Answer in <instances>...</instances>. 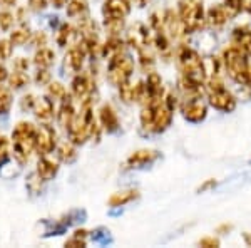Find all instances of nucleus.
<instances>
[{
  "instance_id": "1",
  "label": "nucleus",
  "mask_w": 251,
  "mask_h": 248,
  "mask_svg": "<svg viewBox=\"0 0 251 248\" xmlns=\"http://www.w3.org/2000/svg\"><path fill=\"white\" fill-rule=\"evenodd\" d=\"M174 109L163 99L159 103L146 104L141 111V124L151 133H163L171 126Z\"/></svg>"
},
{
  "instance_id": "2",
  "label": "nucleus",
  "mask_w": 251,
  "mask_h": 248,
  "mask_svg": "<svg viewBox=\"0 0 251 248\" xmlns=\"http://www.w3.org/2000/svg\"><path fill=\"white\" fill-rule=\"evenodd\" d=\"M69 138H71L72 144H84L87 139H91L96 134V119H94V112H92L91 106L87 103L84 104L82 111L79 114L74 116L71 126L67 128Z\"/></svg>"
},
{
  "instance_id": "3",
  "label": "nucleus",
  "mask_w": 251,
  "mask_h": 248,
  "mask_svg": "<svg viewBox=\"0 0 251 248\" xmlns=\"http://www.w3.org/2000/svg\"><path fill=\"white\" fill-rule=\"evenodd\" d=\"M177 66L179 71L183 72V77H188L191 81H196L200 84H204L206 81V66L201 59V55L198 54L191 47H181L177 52Z\"/></svg>"
},
{
  "instance_id": "4",
  "label": "nucleus",
  "mask_w": 251,
  "mask_h": 248,
  "mask_svg": "<svg viewBox=\"0 0 251 248\" xmlns=\"http://www.w3.org/2000/svg\"><path fill=\"white\" fill-rule=\"evenodd\" d=\"M14 156L19 163L29 161L32 151L35 149V128L30 123H19L12 133Z\"/></svg>"
},
{
  "instance_id": "5",
  "label": "nucleus",
  "mask_w": 251,
  "mask_h": 248,
  "mask_svg": "<svg viewBox=\"0 0 251 248\" xmlns=\"http://www.w3.org/2000/svg\"><path fill=\"white\" fill-rule=\"evenodd\" d=\"M177 15L188 32H196L204 24V0H179Z\"/></svg>"
},
{
  "instance_id": "6",
  "label": "nucleus",
  "mask_w": 251,
  "mask_h": 248,
  "mask_svg": "<svg viewBox=\"0 0 251 248\" xmlns=\"http://www.w3.org/2000/svg\"><path fill=\"white\" fill-rule=\"evenodd\" d=\"M223 62H225L226 72L231 77L236 84H243L245 86L246 81V72H248V55L245 52H241L236 47H228L223 52Z\"/></svg>"
},
{
  "instance_id": "7",
  "label": "nucleus",
  "mask_w": 251,
  "mask_h": 248,
  "mask_svg": "<svg viewBox=\"0 0 251 248\" xmlns=\"http://www.w3.org/2000/svg\"><path fill=\"white\" fill-rule=\"evenodd\" d=\"M206 91H208V103L211 108L221 112H233L236 109V97L223 86L221 81L211 79L206 84Z\"/></svg>"
},
{
  "instance_id": "8",
  "label": "nucleus",
  "mask_w": 251,
  "mask_h": 248,
  "mask_svg": "<svg viewBox=\"0 0 251 248\" xmlns=\"http://www.w3.org/2000/svg\"><path fill=\"white\" fill-rule=\"evenodd\" d=\"M132 72H134V60L129 57V55H126L124 52L109 60V69H107L109 83L114 84L117 87L121 84L127 83L131 79Z\"/></svg>"
},
{
  "instance_id": "9",
  "label": "nucleus",
  "mask_w": 251,
  "mask_h": 248,
  "mask_svg": "<svg viewBox=\"0 0 251 248\" xmlns=\"http://www.w3.org/2000/svg\"><path fill=\"white\" fill-rule=\"evenodd\" d=\"M181 114L188 123H201L208 116V106L200 97H189L181 104Z\"/></svg>"
},
{
  "instance_id": "10",
  "label": "nucleus",
  "mask_w": 251,
  "mask_h": 248,
  "mask_svg": "<svg viewBox=\"0 0 251 248\" xmlns=\"http://www.w3.org/2000/svg\"><path fill=\"white\" fill-rule=\"evenodd\" d=\"M55 148V131L54 128H50L49 124L40 126L39 129H35V149L40 154L52 153V149Z\"/></svg>"
},
{
  "instance_id": "11",
  "label": "nucleus",
  "mask_w": 251,
  "mask_h": 248,
  "mask_svg": "<svg viewBox=\"0 0 251 248\" xmlns=\"http://www.w3.org/2000/svg\"><path fill=\"white\" fill-rule=\"evenodd\" d=\"M104 19H124L131 14L129 0H106L102 7Z\"/></svg>"
},
{
  "instance_id": "12",
  "label": "nucleus",
  "mask_w": 251,
  "mask_h": 248,
  "mask_svg": "<svg viewBox=\"0 0 251 248\" xmlns=\"http://www.w3.org/2000/svg\"><path fill=\"white\" fill-rule=\"evenodd\" d=\"M163 27H164V30L169 32V35L174 37V39H181L183 35L188 34V30H186L183 20H181L179 15H177L176 12H173V10H168L164 14Z\"/></svg>"
},
{
  "instance_id": "13",
  "label": "nucleus",
  "mask_w": 251,
  "mask_h": 248,
  "mask_svg": "<svg viewBox=\"0 0 251 248\" xmlns=\"http://www.w3.org/2000/svg\"><path fill=\"white\" fill-rule=\"evenodd\" d=\"M231 17H233L231 12L226 9L225 3H223V5H214L208 10L206 22H208L209 27H213V29H221V27L226 26V22Z\"/></svg>"
},
{
  "instance_id": "14",
  "label": "nucleus",
  "mask_w": 251,
  "mask_h": 248,
  "mask_svg": "<svg viewBox=\"0 0 251 248\" xmlns=\"http://www.w3.org/2000/svg\"><path fill=\"white\" fill-rule=\"evenodd\" d=\"M233 47L240 49L248 57H251V29L248 27H236L231 34Z\"/></svg>"
},
{
  "instance_id": "15",
  "label": "nucleus",
  "mask_w": 251,
  "mask_h": 248,
  "mask_svg": "<svg viewBox=\"0 0 251 248\" xmlns=\"http://www.w3.org/2000/svg\"><path fill=\"white\" fill-rule=\"evenodd\" d=\"M149 40L151 39H149L148 27H144L143 24H136V26L131 27V30L127 32V42L131 44L132 47H136L137 51L148 47Z\"/></svg>"
},
{
  "instance_id": "16",
  "label": "nucleus",
  "mask_w": 251,
  "mask_h": 248,
  "mask_svg": "<svg viewBox=\"0 0 251 248\" xmlns=\"http://www.w3.org/2000/svg\"><path fill=\"white\" fill-rule=\"evenodd\" d=\"M157 154L156 151H151V149H139V151L132 153L131 156L127 158V168H143V166L151 165L152 161L157 160Z\"/></svg>"
},
{
  "instance_id": "17",
  "label": "nucleus",
  "mask_w": 251,
  "mask_h": 248,
  "mask_svg": "<svg viewBox=\"0 0 251 248\" xmlns=\"http://www.w3.org/2000/svg\"><path fill=\"white\" fill-rule=\"evenodd\" d=\"M80 37H82V34H80L77 29H74V27L64 24V26L59 29L57 44H59V46H62V47H66V46H77V42H79Z\"/></svg>"
},
{
  "instance_id": "18",
  "label": "nucleus",
  "mask_w": 251,
  "mask_h": 248,
  "mask_svg": "<svg viewBox=\"0 0 251 248\" xmlns=\"http://www.w3.org/2000/svg\"><path fill=\"white\" fill-rule=\"evenodd\" d=\"M92 81L89 79L87 76H77L74 81H72V94H74L77 99L86 101L92 92Z\"/></svg>"
},
{
  "instance_id": "19",
  "label": "nucleus",
  "mask_w": 251,
  "mask_h": 248,
  "mask_svg": "<svg viewBox=\"0 0 251 248\" xmlns=\"http://www.w3.org/2000/svg\"><path fill=\"white\" fill-rule=\"evenodd\" d=\"M100 124L107 133H116L119 129V117L111 106H102L100 109Z\"/></svg>"
},
{
  "instance_id": "20",
  "label": "nucleus",
  "mask_w": 251,
  "mask_h": 248,
  "mask_svg": "<svg viewBox=\"0 0 251 248\" xmlns=\"http://www.w3.org/2000/svg\"><path fill=\"white\" fill-rule=\"evenodd\" d=\"M32 109H34L35 116H37L40 121H49L54 116V103H52V99H49V97H40V99H37Z\"/></svg>"
},
{
  "instance_id": "21",
  "label": "nucleus",
  "mask_w": 251,
  "mask_h": 248,
  "mask_svg": "<svg viewBox=\"0 0 251 248\" xmlns=\"http://www.w3.org/2000/svg\"><path fill=\"white\" fill-rule=\"evenodd\" d=\"M123 52H124V42L119 37H116V35H112L104 46H100V54H102V57H107L109 60L116 57V55L123 54Z\"/></svg>"
},
{
  "instance_id": "22",
  "label": "nucleus",
  "mask_w": 251,
  "mask_h": 248,
  "mask_svg": "<svg viewBox=\"0 0 251 248\" xmlns=\"http://www.w3.org/2000/svg\"><path fill=\"white\" fill-rule=\"evenodd\" d=\"M57 171H59L57 163H54L52 160H47V158L39 160V163H37V176L40 178V180H44V181L52 180V178L57 174Z\"/></svg>"
},
{
  "instance_id": "23",
  "label": "nucleus",
  "mask_w": 251,
  "mask_h": 248,
  "mask_svg": "<svg viewBox=\"0 0 251 248\" xmlns=\"http://www.w3.org/2000/svg\"><path fill=\"white\" fill-rule=\"evenodd\" d=\"M86 49L84 47H72L71 51H69L67 57H66V64H69V67L72 69V71L79 72L80 69L84 66V59H86Z\"/></svg>"
},
{
  "instance_id": "24",
  "label": "nucleus",
  "mask_w": 251,
  "mask_h": 248,
  "mask_svg": "<svg viewBox=\"0 0 251 248\" xmlns=\"http://www.w3.org/2000/svg\"><path fill=\"white\" fill-rule=\"evenodd\" d=\"M67 15L69 17H79V20L89 19V9L86 0H71L67 5Z\"/></svg>"
},
{
  "instance_id": "25",
  "label": "nucleus",
  "mask_w": 251,
  "mask_h": 248,
  "mask_svg": "<svg viewBox=\"0 0 251 248\" xmlns=\"http://www.w3.org/2000/svg\"><path fill=\"white\" fill-rule=\"evenodd\" d=\"M74 116H75V109H74V106H72L71 101H66L64 99V104H62V108H60V111H59V114H57V121H59V124L62 126V128H69L72 123V119H74Z\"/></svg>"
},
{
  "instance_id": "26",
  "label": "nucleus",
  "mask_w": 251,
  "mask_h": 248,
  "mask_svg": "<svg viewBox=\"0 0 251 248\" xmlns=\"http://www.w3.org/2000/svg\"><path fill=\"white\" fill-rule=\"evenodd\" d=\"M54 60H55V54L50 51V49H46V47H42L40 51H37L34 55V62L37 67H46L47 69L54 64Z\"/></svg>"
},
{
  "instance_id": "27",
  "label": "nucleus",
  "mask_w": 251,
  "mask_h": 248,
  "mask_svg": "<svg viewBox=\"0 0 251 248\" xmlns=\"http://www.w3.org/2000/svg\"><path fill=\"white\" fill-rule=\"evenodd\" d=\"M137 196H139V194H137V191H134V190L121 191V193L112 194L111 200H109V205L111 206H124V205H127V203H131L132 200H136Z\"/></svg>"
},
{
  "instance_id": "28",
  "label": "nucleus",
  "mask_w": 251,
  "mask_h": 248,
  "mask_svg": "<svg viewBox=\"0 0 251 248\" xmlns=\"http://www.w3.org/2000/svg\"><path fill=\"white\" fill-rule=\"evenodd\" d=\"M119 94L123 97L124 103H136L137 101V84L132 86L131 83H124L119 86Z\"/></svg>"
},
{
  "instance_id": "29",
  "label": "nucleus",
  "mask_w": 251,
  "mask_h": 248,
  "mask_svg": "<svg viewBox=\"0 0 251 248\" xmlns=\"http://www.w3.org/2000/svg\"><path fill=\"white\" fill-rule=\"evenodd\" d=\"M29 37H30L29 27H20V29L14 30L10 34V42H12V46H24V44L29 40Z\"/></svg>"
},
{
  "instance_id": "30",
  "label": "nucleus",
  "mask_w": 251,
  "mask_h": 248,
  "mask_svg": "<svg viewBox=\"0 0 251 248\" xmlns=\"http://www.w3.org/2000/svg\"><path fill=\"white\" fill-rule=\"evenodd\" d=\"M59 158L62 160L64 163H72L75 160V156H77V153H75V148L72 144H67V143H64V144H60L59 146Z\"/></svg>"
},
{
  "instance_id": "31",
  "label": "nucleus",
  "mask_w": 251,
  "mask_h": 248,
  "mask_svg": "<svg viewBox=\"0 0 251 248\" xmlns=\"http://www.w3.org/2000/svg\"><path fill=\"white\" fill-rule=\"evenodd\" d=\"M12 106V94L7 87L0 86V114H7Z\"/></svg>"
},
{
  "instance_id": "32",
  "label": "nucleus",
  "mask_w": 251,
  "mask_h": 248,
  "mask_svg": "<svg viewBox=\"0 0 251 248\" xmlns=\"http://www.w3.org/2000/svg\"><path fill=\"white\" fill-rule=\"evenodd\" d=\"M27 83H29V76H27L24 71H15L10 77V87L12 89H22Z\"/></svg>"
},
{
  "instance_id": "33",
  "label": "nucleus",
  "mask_w": 251,
  "mask_h": 248,
  "mask_svg": "<svg viewBox=\"0 0 251 248\" xmlns=\"http://www.w3.org/2000/svg\"><path fill=\"white\" fill-rule=\"evenodd\" d=\"M49 96L52 99H66V89L60 83H50L49 84Z\"/></svg>"
},
{
  "instance_id": "34",
  "label": "nucleus",
  "mask_w": 251,
  "mask_h": 248,
  "mask_svg": "<svg viewBox=\"0 0 251 248\" xmlns=\"http://www.w3.org/2000/svg\"><path fill=\"white\" fill-rule=\"evenodd\" d=\"M104 26L111 34H117V32L123 30L124 27V19H104Z\"/></svg>"
},
{
  "instance_id": "35",
  "label": "nucleus",
  "mask_w": 251,
  "mask_h": 248,
  "mask_svg": "<svg viewBox=\"0 0 251 248\" xmlns=\"http://www.w3.org/2000/svg\"><path fill=\"white\" fill-rule=\"evenodd\" d=\"M10 156V143L7 138L0 136V165H3Z\"/></svg>"
},
{
  "instance_id": "36",
  "label": "nucleus",
  "mask_w": 251,
  "mask_h": 248,
  "mask_svg": "<svg viewBox=\"0 0 251 248\" xmlns=\"http://www.w3.org/2000/svg\"><path fill=\"white\" fill-rule=\"evenodd\" d=\"M14 15L9 14V12H2L0 14V30L7 32L12 27V24H14Z\"/></svg>"
},
{
  "instance_id": "37",
  "label": "nucleus",
  "mask_w": 251,
  "mask_h": 248,
  "mask_svg": "<svg viewBox=\"0 0 251 248\" xmlns=\"http://www.w3.org/2000/svg\"><path fill=\"white\" fill-rule=\"evenodd\" d=\"M225 7L231 12V15H236L243 10V0H225Z\"/></svg>"
},
{
  "instance_id": "38",
  "label": "nucleus",
  "mask_w": 251,
  "mask_h": 248,
  "mask_svg": "<svg viewBox=\"0 0 251 248\" xmlns=\"http://www.w3.org/2000/svg\"><path fill=\"white\" fill-rule=\"evenodd\" d=\"M12 55L10 40H0V60H7Z\"/></svg>"
},
{
  "instance_id": "39",
  "label": "nucleus",
  "mask_w": 251,
  "mask_h": 248,
  "mask_svg": "<svg viewBox=\"0 0 251 248\" xmlns=\"http://www.w3.org/2000/svg\"><path fill=\"white\" fill-rule=\"evenodd\" d=\"M49 81H50V72H49L46 67H39L37 74H35V83L40 84V86H44V84H47Z\"/></svg>"
},
{
  "instance_id": "40",
  "label": "nucleus",
  "mask_w": 251,
  "mask_h": 248,
  "mask_svg": "<svg viewBox=\"0 0 251 248\" xmlns=\"http://www.w3.org/2000/svg\"><path fill=\"white\" fill-rule=\"evenodd\" d=\"M200 247H204V248H216V247H220V240L214 238V237L201 238V240H200Z\"/></svg>"
},
{
  "instance_id": "41",
  "label": "nucleus",
  "mask_w": 251,
  "mask_h": 248,
  "mask_svg": "<svg viewBox=\"0 0 251 248\" xmlns=\"http://www.w3.org/2000/svg\"><path fill=\"white\" fill-rule=\"evenodd\" d=\"M46 5H47V0H29V7L35 12L44 10L46 9Z\"/></svg>"
},
{
  "instance_id": "42",
  "label": "nucleus",
  "mask_w": 251,
  "mask_h": 248,
  "mask_svg": "<svg viewBox=\"0 0 251 248\" xmlns=\"http://www.w3.org/2000/svg\"><path fill=\"white\" fill-rule=\"evenodd\" d=\"M14 69H15V71H24V72H27V69H29V60H27L25 57H19L17 60H15Z\"/></svg>"
},
{
  "instance_id": "43",
  "label": "nucleus",
  "mask_w": 251,
  "mask_h": 248,
  "mask_svg": "<svg viewBox=\"0 0 251 248\" xmlns=\"http://www.w3.org/2000/svg\"><path fill=\"white\" fill-rule=\"evenodd\" d=\"M216 186V180H208V181H204L203 185L198 188V193H204V191H208V190H211Z\"/></svg>"
},
{
  "instance_id": "44",
  "label": "nucleus",
  "mask_w": 251,
  "mask_h": 248,
  "mask_svg": "<svg viewBox=\"0 0 251 248\" xmlns=\"http://www.w3.org/2000/svg\"><path fill=\"white\" fill-rule=\"evenodd\" d=\"M34 104H35V101H34V96H27V97H24V101H22V108L24 109H30V108H34Z\"/></svg>"
},
{
  "instance_id": "45",
  "label": "nucleus",
  "mask_w": 251,
  "mask_h": 248,
  "mask_svg": "<svg viewBox=\"0 0 251 248\" xmlns=\"http://www.w3.org/2000/svg\"><path fill=\"white\" fill-rule=\"evenodd\" d=\"M7 77H9V74H7V69L3 67V66H0V84H2L3 81L7 79Z\"/></svg>"
},
{
  "instance_id": "46",
  "label": "nucleus",
  "mask_w": 251,
  "mask_h": 248,
  "mask_svg": "<svg viewBox=\"0 0 251 248\" xmlns=\"http://www.w3.org/2000/svg\"><path fill=\"white\" fill-rule=\"evenodd\" d=\"M50 3L54 7H57V9H60V7H64L67 3V0H50Z\"/></svg>"
},
{
  "instance_id": "47",
  "label": "nucleus",
  "mask_w": 251,
  "mask_h": 248,
  "mask_svg": "<svg viewBox=\"0 0 251 248\" xmlns=\"http://www.w3.org/2000/svg\"><path fill=\"white\" fill-rule=\"evenodd\" d=\"M243 10L251 15V0H243Z\"/></svg>"
},
{
  "instance_id": "48",
  "label": "nucleus",
  "mask_w": 251,
  "mask_h": 248,
  "mask_svg": "<svg viewBox=\"0 0 251 248\" xmlns=\"http://www.w3.org/2000/svg\"><path fill=\"white\" fill-rule=\"evenodd\" d=\"M245 86L251 87V64L248 66V72H246V81H245Z\"/></svg>"
},
{
  "instance_id": "49",
  "label": "nucleus",
  "mask_w": 251,
  "mask_h": 248,
  "mask_svg": "<svg viewBox=\"0 0 251 248\" xmlns=\"http://www.w3.org/2000/svg\"><path fill=\"white\" fill-rule=\"evenodd\" d=\"M15 2H17V0H0V5H3V7H12V5H15Z\"/></svg>"
},
{
  "instance_id": "50",
  "label": "nucleus",
  "mask_w": 251,
  "mask_h": 248,
  "mask_svg": "<svg viewBox=\"0 0 251 248\" xmlns=\"http://www.w3.org/2000/svg\"><path fill=\"white\" fill-rule=\"evenodd\" d=\"M231 230V225H223V226H220V228H218V231H220V233H225V231H229Z\"/></svg>"
},
{
  "instance_id": "51",
  "label": "nucleus",
  "mask_w": 251,
  "mask_h": 248,
  "mask_svg": "<svg viewBox=\"0 0 251 248\" xmlns=\"http://www.w3.org/2000/svg\"><path fill=\"white\" fill-rule=\"evenodd\" d=\"M134 2H136V3H137V5H139V7H143L144 3H146V0H134Z\"/></svg>"
},
{
  "instance_id": "52",
  "label": "nucleus",
  "mask_w": 251,
  "mask_h": 248,
  "mask_svg": "<svg viewBox=\"0 0 251 248\" xmlns=\"http://www.w3.org/2000/svg\"><path fill=\"white\" fill-rule=\"evenodd\" d=\"M245 238H246V242H248V243H250V245H251V237H250V235H248V233H245Z\"/></svg>"
}]
</instances>
